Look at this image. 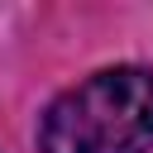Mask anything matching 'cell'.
<instances>
[{
	"label": "cell",
	"instance_id": "6da1fadb",
	"mask_svg": "<svg viewBox=\"0 0 153 153\" xmlns=\"http://www.w3.org/2000/svg\"><path fill=\"white\" fill-rule=\"evenodd\" d=\"M43 153H148L153 148V72L110 67L57 96L38 129Z\"/></svg>",
	"mask_w": 153,
	"mask_h": 153
}]
</instances>
